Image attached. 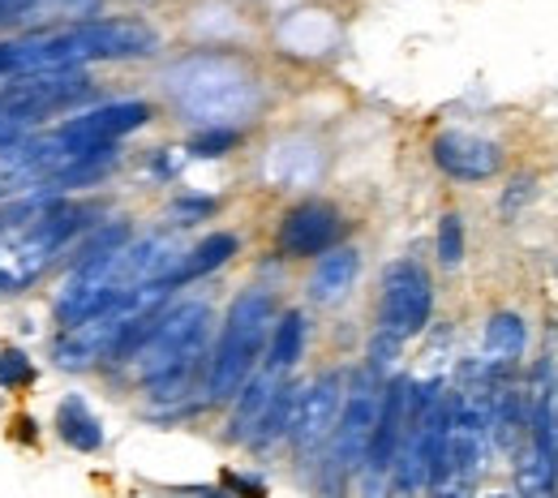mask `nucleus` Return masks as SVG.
<instances>
[{
  "label": "nucleus",
  "mask_w": 558,
  "mask_h": 498,
  "mask_svg": "<svg viewBox=\"0 0 558 498\" xmlns=\"http://www.w3.org/2000/svg\"><path fill=\"white\" fill-rule=\"evenodd\" d=\"M95 211L57 198L48 185L26 194L9 215H0V296L26 292L70 245Z\"/></svg>",
  "instance_id": "f257e3e1"
},
{
  "label": "nucleus",
  "mask_w": 558,
  "mask_h": 498,
  "mask_svg": "<svg viewBox=\"0 0 558 498\" xmlns=\"http://www.w3.org/2000/svg\"><path fill=\"white\" fill-rule=\"evenodd\" d=\"M168 95L203 130H232L258 108V82L223 57H190L168 70Z\"/></svg>",
  "instance_id": "f03ea898"
},
{
  "label": "nucleus",
  "mask_w": 558,
  "mask_h": 498,
  "mask_svg": "<svg viewBox=\"0 0 558 498\" xmlns=\"http://www.w3.org/2000/svg\"><path fill=\"white\" fill-rule=\"evenodd\" d=\"M271 318H276V301L267 288H245L223 318L219 344L207 365V396L210 400H232L245 378L258 369V356L271 340Z\"/></svg>",
  "instance_id": "7ed1b4c3"
},
{
  "label": "nucleus",
  "mask_w": 558,
  "mask_h": 498,
  "mask_svg": "<svg viewBox=\"0 0 558 498\" xmlns=\"http://www.w3.org/2000/svg\"><path fill=\"white\" fill-rule=\"evenodd\" d=\"M207 327H210V309L203 301H185V305H172L168 314H159L150 323V331L142 336V344L130 353L134 361V374L142 382H155L172 369H190L203 361V344H207Z\"/></svg>",
  "instance_id": "20e7f679"
},
{
  "label": "nucleus",
  "mask_w": 558,
  "mask_h": 498,
  "mask_svg": "<svg viewBox=\"0 0 558 498\" xmlns=\"http://www.w3.org/2000/svg\"><path fill=\"white\" fill-rule=\"evenodd\" d=\"M429 309H434V284H429V276L421 271L417 263H409V258L391 263V267H387V276H383V314H378V336H383V340H391V344L413 340L417 331H425Z\"/></svg>",
  "instance_id": "39448f33"
},
{
  "label": "nucleus",
  "mask_w": 558,
  "mask_h": 498,
  "mask_svg": "<svg viewBox=\"0 0 558 498\" xmlns=\"http://www.w3.org/2000/svg\"><path fill=\"white\" fill-rule=\"evenodd\" d=\"M378 409H383V382H378V369L365 365L352 378L344 409H340L336 429H331V464L340 473H356L365 464V447H369V434L378 426Z\"/></svg>",
  "instance_id": "423d86ee"
},
{
  "label": "nucleus",
  "mask_w": 558,
  "mask_h": 498,
  "mask_svg": "<svg viewBox=\"0 0 558 498\" xmlns=\"http://www.w3.org/2000/svg\"><path fill=\"white\" fill-rule=\"evenodd\" d=\"M409 409H413V382L409 378L387 382L378 426H374L369 447H365V498L387 495V482H391V469H396V456H400V442L409 429Z\"/></svg>",
  "instance_id": "0eeeda50"
},
{
  "label": "nucleus",
  "mask_w": 558,
  "mask_h": 498,
  "mask_svg": "<svg viewBox=\"0 0 558 498\" xmlns=\"http://www.w3.org/2000/svg\"><path fill=\"white\" fill-rule=\"evenodd\" d=\"M77 61H134L159 48V35L134 17H95L70 31Z\"/></svg>",
  "instance_id": "6e6552de"
},
{
  "label": "nucleus",
  "mask_w": 558,
  "mask_h": 498,
  "mask_svg": "<svg viewBox=\"0 0 558 498\" xmlns=\"http://www.w3.org/2000/svg\"><path fill=\"white\" fill-rule=\"evenodd\" d=\"M95 86L82 70H57V73H35V77H22L13 86L0 90V108L4 112H17L26 121H39L57 108H70L77 99H86Z\"/></svg>",
  "instance_id": "1a4fd4ad"
},
{
  "label": "nucleus",
  "mask_w": 558,
  "mask_h": 498,
  "mask_svg": "<svg viewBox=\"0 0 558 498\" xmlns=\"http://www.w3.org/2000/svg\"><path fill=\"white\" fill-rule=\"evenodd\" d=\"M340 396H344L340 374H318L310 387L296 391V409L288 422V438L296 451H314L318 442H327V434L336 429V417H340Z\"/></svg>",
  "instance_id": "9d476101"
},
{
  "label": "nucleus",
  "mask_w": 558,
  "mask_h": 498,
  "mask_svg": "<svg viewBox=\"0 0 558 498\" xmlns=\"http://www.w3.org/2000/svg\"><path fill=\"white\" fill-rule=\"evenodd\" d=\"M150 121V108L142 99H121V104H108V108H95L86 117H77L70 125L57 130V138L65 146H112L117 138L134 134Z\"/></svg>",
  "instance_id": "9b49d317"
},
{
  "label": "nucleus",
  "mask_w": 558,
  "mask_h": 498,
  "mask_svg": "<svg viewBox=\"0 0 558 498\" xmlns=\"http://www.w3.org/2000/svg\"><path fill=\"white\" fill-rule=\"evenodd\" d=\"M336 241H340V215L327 203H301L279 223V250L292 254V258L327 254Z\"/></svg>",
  "instance_id": "f8f14e48"
},
{
  "label": "nucleus",
  "mask_w": 558,
  "mask_h": 498,
  "mask_svg": "<svg viewBox=\"0 0 558 498\" xmlns=\"http://www.w3.org/2000/svg\"><path fill=\"white\" fill-rule=\"evenodd\" d=\"M434 163L456 177V181H489L498 168H502V150L489 138H477V134H438L434 138Z\"/></svg>",
  "instance_id": "ddd939ff"
},
{
  "label": "nucleus",
  "mask_w": 558,
  "mask_h": 498,
  "mask_svg": "<svg viewBox=\"0 0 558 498\" xmlns=\"http://www.w3.org/2000/svg\"><path fill=\"white\" fill-rule=\"evenodd\" d=\"M356 271H361V254L356 250H327L323 258H318V267H314V280H310V296L318 301V305H340L344 296L352 292L356 284Z\"/></svg>",
  "instance_id": "4468645a"
},
{
  "label": "nucleus",
  "mask_w": 558,
  "mask_h": 498,
  "mask_svg": "<svg viewBox=\"0 0 558 498\" xmlns=\"http://www.w3.org/2000/svg\"><path fill=\"white\" fill-rule=\"evenodd\" d=\"M558 486V451L550 438H529L520 464H515V490L520 498H555Z\"/></svg>",
  "instance_id": "2eb2a0df"
},
{
  "label": "nucleus",
  "mask_w": 558,
  "mask_h": 498,
  "mask_svg": "<svg viewBox=\"0 0 558 498\" xmlns=\"http://www.w3.org/2000/svg\"><path fill=\"white\" fill-rule=\"evenodd\" d=\"M279 387H283V378H279V374H271L267 365H263L258 374H250V378H245V387L236 391V413H232V426H228V434L250 442V434H254V426L263 422V413H267V404L276 400Z\"/></svg>",
  "instance_id": "dca6fc26"
},
{
  "label": "nucleus",
  "mask_w": 558,
  "mask_h": 498,
  "mask_svg": "<svg viewBox=\"0 0 558 498\" xmlns=\"http://www.w3.org/2000/svg\"><path fill=\"white\" fill-rule=\"evenodd\" d=\"M57 434H61V442L73 447V451H99L104 447V426L86 409L82 396H65L61 400V409H57Z\"/></svg>",
  "instance_id": "f3484780"
},
{
  "label": "nucleus",
  "mask_w": 558,
  "mask_h": 498,
  "mask_svg": "<svg viewBox=\"0 0 558 498\" xmlns=\"http://www.w3.org/2000/svg\"><path fill=\"white\" fill-rule=\"evenodd\" d=\"M524 349H529V327H524V318L511 314V309H498V314L486 323L489 365H511V361L524 356Z\"/></svg>",
  "instance_id": "a211bd4d"
},
{
  "label": "nucleus",
  "mask_w": 558,
  "mask_h": 498,
  "mask_svg": "<svg viewBox=\"0 0 558 498\" xmlns=\"http://www.w3.org/2000/svg\"><path fill=\"white\" fill-rule=\"evenodd\" d=\"M236 254V236L232 232H210L207 241H198L185 258H181V267H177V276H172V284H190V280H198V276H210V271H219L228 258Z\"/></svg>",
  "instance_id": "6ab92c4d"
},
{
  "label": "nucleus",
  "mask_w": 558,
  "mask_h": 498,
  "mask_svg": "<svg viewBox=\"0 0 558 498\" xmlns=\"http://www.w3.org/2000/svg\"><path fill=\"white\" fill-rule=\"evenodd\" d=\"M301 349H305V314L301 309H288L276 327H271V353H267L263 365L271 374H279V378H288V369L301 361Z\"/></svg>",
  "instance_id": "aec40b11"
},
{
  "label": "nucleus",
  "mask_w": 558,
  "mask_h": 498,
  "mask_svg": "<svg viewBox=\"0 0 558 498\" xmlns=\"http://www.w3.org/2000/svg\"><path fill=\"white\" fill-rule=\"evenodd\" d=\"M438 263L442 267L464 263V223H460V215H442V223H438Z\"/></svg>",
  "instance_id": "412c9836"
},
{
  "label": "nucleus",
  "mask_w": 558,
  "mask_h": 498,
  "mask_svg": "<svg viewBox=\"0 0 558 498\" xmlns=\"http://www.w3.org/2000/svg\"><path fill=\"white\" fill-rule=\"evenodd\" d=\"M31 378H35L31 356L17 353V349H4V353H0V387H26Z\"/></svg>",
  "instance_id": "4be33fe9"
},
{
  "label": "nucleus",
  "mask_w": 558,
  "mask_h": 498,
  "mask_svg": "<svg viewBox=\"0 0 558 498\" xmlns=\"http://www.w3.org/2000/svg\"><path fill=\"white\" fill-rule=\"evenodd\" d=\"M232 146H236V130H203V134L190 138V155L215 159V155H223V150H232Z\"/></svg>",
  "instance_id": "5701e85b"
},
{
  "label": "nucleus",
  "mask_w": 558,
  "mask_h": 498,
  "mask_svg": "<svg viewBox=\"0 0 558 498\" xmlns=\"http://www.w3.org/2000/svg\"><path fill=\"white\" fill-rule=\"evenodd\" d=\"M31 125L35 121H26V117H17V112H4L0 108V150H9V146H17L26 134H31Z\"/></svg>",
  "instance_id": "b1692460"
},
{
  "label": "nucleus",
  "mask_w": 558,
  "mask_h": 498,
  "mask_svg": "<svg viewBox=\"0 0 558 498\" xmlns=\"http://www.w3.org/2000/svg\"><path fill=\"white\" fill-rule=\"evenodd\" d=\"M210 211H215V203H210V198H181V203L172 207L177 219H198V215H210Z\"/></svg>",
  "instance_id": "393cba45"
},
{
  "label": "nucleus",
  "mask_w": 558,
  "mask_h": 498,
  "mask_svg": "<svg viewBox=\"0 0 558 498\" xmlns=\"http://www.w3.org/2000/svg\"><path fill=\"white\" fill-rule=\"evenodd\" d=\"M223 482H228V486H232L241 498H263V495H267V486H263L258 477H236V473H228Z\"/></svg>",
  "instance_id": "a878e982"
},
{
  "label": "nucleus",
  "mask_w": 558,
  "mask_h": 498,
  "mask_svg": "<svg viewBox=\"0 0 558 498\" xmlns=\"http://www.w3.org/2000/svg\"><path fill=\"white\" fill-rule=\"evenodd\" d=\"M555 451H558V413H555Z\"/></svg>",
  "instance_id": "bb28decb"
},
{
  "label": "nucleus",
  "mask_w": 558,
  "mask_h": 498,
  "mask_svg": "<svg viewBox=\"0 0 558 498\" xmlns=\"http://www.w3.org/2000/svg\"><path fill=\"white\" fill-rule=\"evenodd\" d=\"M494 498H511V495H494Z\"/></svg>",
  "instance_id": "cd10ccee"
}]
</instances>
